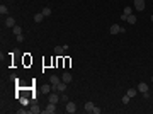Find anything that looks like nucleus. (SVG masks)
<instances>
[{"label":"nucleus","mask_w":153,"mask_h":114,"mask_svg":"<svg viewBox=\"0 0 153 114\" xmlns=\"http://www.w3.org/2000/svg\"><path fill=\"white\" fill-rule=\"evenodd\" d=\"M138 92H141V94H146V92H148V84H145V82H140V84H138Z\"/></svg>","instance_id":"obj_6"},{"label":"nucleus","mask_w":153,"mask_h":114,"mask_svg":"<svg viewBox=\"0 0 153 114\" xmlns=\"http://www.w3.org/2000/svg\"><path fill=\"white\" fill-rule=\"evenodd\" d=\"M39 113H43V111L39 109V106H38V104H32V106H31V109H29V114H39Z\"/></svg>","instance_id":"obj_10"},{"label":"nucleus","mask_w":153,"mask_h":114,"mask_svg":"<svg viewBox=\"0 0 153 114\" xmlns=\"http://www.w3.org/2000/svg\"><path fill=\"white\" fill-rule=\"evenodd\" d=\"M94 114H100L102 113V109H99V107H94V111H92Z\"/></svg>","instance_id":"obj_23"},{"label":"nucleus","mask_w":153,"mask_h":114,"mask_svg":"<svg viewBox=\"0 0 153 114\" xmlns=\"http://www.w3.org/2000/svg\"><path fill=\"white\" fill-rule=\"evenodd\" d=\"M43 113L44 114H53V113H56V104H53V102H49L44 109H43Z\"/></svg>","instance_id":"obj_2"},{"label":"nucleus","mask_w":153,"mask_h":114,"mask_svg":"<svg viewBox=\"0 0 153 114\" xmlns=\"http://www.w3.org/2000/svg\"><path fill=\"white\" fill-rule=\"evenodd\" d=\"M5 26H7V27H15V26H17V24H15V19H14V17H7Z\"/></svg>","instance_id":"obj_11"},{"label":"nucleus","mask_w":153,"mask_h":114,"mask_svg":"<svg viewBox=\"0 0 153 114\" xmlns=\"http://www.w3.org/2000/svg\"><path fill=\"white\" fill-rule=\"evenodd\" d=\"M109 32H111V34H119V32H121V26H119V24H112L111 29H109Z\"/></svg>","instance_id":"obj_8"},{"label":"nucleus","mask_w":153,"mask_h":114,"mask_svg":"<svg viewBox=\"0 0 153 114\" xmlns=\"http://www.w3.org/2000/svg\"><path fill=\"white\" fill-rule=\"evenodd\" d=\"M131 12H133V9H131V7H126V9H124V12H123V15H121V19H123V20H126V19H128V15H129Z\"/></svg>","instance_id":"obj_12"},{"label":"nucleus","mask_w":153,"mask_h":114,"mask_svg":"<svg viewBox=\"0 0 153 114\" xmlns=\"http://www.w3.org/2000/svg\"><path fill=\"white\" fill-rule=\"evenodd\" d=\"M67 85L68 84H65L63 80H60L58 84H55V85H51V87H53V92H61V94H63V92L67 90Z\"/></svg>","instance_id":"obj_1"},{"label":"nucleus","mask_w":153,"mask_h":114,"mask_svg":"<svg viewBox=\"0 0 153 114\" xmlns=\"http://www.w3.org/2000/svg\"><path fill=\"white\" fill-rule=\"evenodd\" d=\"M61 80H63L65 84H70V82H72V73H70V72H65V73L61 75Z\"/></svg>","instance_id":"obj_9"},{"label":"nucleus","mask_w":153,"mask_h":114,"mask_svg":"<svg viewBox=\"0 0 153 114\" xmlns=\"http://www.w3.org/2000/svg\"><path fill=\"white\" fill-rule=\"evenodd\" d=\"M61 78H58V75H51L49 77V82H51V85H55V84H58Z\"/></svg>","instance_id":"obj_14"},{"label":"nucleus","mask_w":153,"mask_h":114,"mask_svg":"<svg viewBox=\"0 0 153 114\" xmlns=\"http://www.w3.org/2000/svg\"><path fill=\"white\" fill-rule=\"evenodd\" d=\"M41 12L44 14V17H49V15H51V9H49V7H44V9L41 10Z\"/></svg>","instance_id":"obj_19"},{"label":"nucleus","mask_w":153,"mask_h":114,"mask_svg":"<svg viewBox=\"0 0 153 114\" xmlns=\"http://www.w3.org/2000/svg\"><path fill=\"white\" fill-rule=\"evenodd\" d=\"M7 12H9V9H7V5H3V3H2V5H0V14H3V15H5Z\"/></svg>","instance_id":"obj_20"},{"label":"nucleus","mask_w":153,"mask_h":114,"mask_svg":"<svg viewBox=\"0 0 153 114\" xmlns=\"http://www.w3.org/2000/svg\"><path fill=\"white\" fill-rule=\"evenodd\" d=\"M67 49H68V44H63V46H56V48H55V55H58V56H60V55H63Z\"/></svg>","instance_id":"obj_5"},{"label":"nucleus","mask_w":153,"mask_h":114,"mask_svg":"<svg viewBox=\"0 0 153 114\" xmlns=\"http://www.w3.org/2000/svg\"><path fill=\"white\" fill-rule=\"evenodd\" d=\"M17 113H19V114H27L29 111H26V109H17Z\"/></svg>","instance_id":"obj_25"},{"label":"nucleus","mask_w":153,"mask_h":114,"mask_svg":"<svg viewBox=\"0 0 153 114\" xmlns=\"http://www.w3.org/2000/svg\"><path fill=\"white\" fill-rule=\"evenodd\" d=\"M94 107H95V106H94V102H90V101H88V102H85V113H92V111H94Z\"/></svg>","instance_id":"obj_13"},{"label":"nucleus","mask_w":153,"mask_h":114,"mask_svg":"<svg viewBox=\"0 0 153 114\" xmlns=\"http://www.w3.org/2000/svg\"><path fill=\"white\" fill-rule=\"evenodd\" d=\"M61 101H63V102H68V95H61Z\"/></svg>","instance_id":"obj_26"},{"label":"nucleus","mask_w":153,"mask_h":114,"mask_svg":"<svg viewBox=\"0 0 153 114\" xmlns=\"http://www.w3.org/2000/svg\"><path fill=\"white\" fill-rule=\"evenodd\" d=\"M126 94L129 95V97H131V99H133V97H136V94H138V89H129V90H128V92H126Z\"/></svg>","instance_id":"obj_16"},{"label":"nucleus","mask_w":153,"mask_h":114,"mask_svg":"<svg viewBox=\"0 0 153 114\" xmlns=\"http://www.w3.org/2000/svg\"><path fill=\"white\" fill-rule=\"evenodd\" d=\"M152 22H153V15H152Z\"/></svg>","instance_id":"obj_27"},{"label":"nucleus","mask_w":153,"mask_h":114,"mask_svg":"<svg viewBox=\"0 0 153 114\" xmlns=\"http://www.w3.org/2000/svg\"><path fill=\"white\" fill-rule=\"evenodd\" d=\"M129 101H131V97H129V95L126 94L124 97H123V104H126V106H128V104H129Z\"/></svg>","instance_id":"obj_21"},{"label":"nucleus","mask_w":153,"mask_h":114,"mask_svg":"<svg viewBox=\"0 0 153 114\" xmlns=\"http://www.w3.org/2000/svg\"><path fill=\"white\" fill-rule=\"evenodd\" d=\"M134 9L136 10H145V0H134Z\"/></svg>","instance_id":"obj_7"},{"label":"nucleus","mask_w":153,"mask_h":114,"mask_svg":"<svg viewBox=\"0 0 153 114\" xmlns=\"http://www.w3.org/2000/svg\"><path fill=\"white\" fill-rule=\"evenodd\" d=\"M152 82H153V77H152Z\"/></svg>","instance_id":"obj_28"},{"label":"nucleus","mask_w":153,"mask_h":114,"mask_svg":"<svg viewBox=\"0 0 153 114\" xmlns=\"http://www.w3.org/2000/svg\"><path fill=\"white\" fill-rule=\"evenodd\" d=\"M65 111H67L68 114H73L76 111V106H75V102H70V101H68L67 102V107H65Z\"/></svg>","instance_id":"obj_3"},{"label":"nucleus","mask_w":153,"mask_h":114,"mask_svg":"<svg viewBox=\"0 0 153 114\" xmlns=\"http://www.w3.org/2000/svg\"><path fill=\"white\" fill-rule=\"evenodd\" d=\"M128 22H129V24H136V15H134V14H129V15H128Z\"/></svg>","instance_id":"obj_17"},{"label":"nucleus","mask_w":153,"mask_h":114,"mask_svg":"<svg viewBox=\"0 0 153 114\" xmlns=\"http://www.w3.org/2000/svg\"><path fill=\"white\" fill-rule=\"evenodd\" d=\"M51 90H53V87H49V85H44V87H43V92H44V94H49Z\"/></svg>","instance_id":"obj_22"},{"label":"nucleus","mask_w":153,"mask_h":114,"mask_svg":"<svg viewBox=\"0 0 153 114\" xmlns=\"http://www.w3.org/2000/svg\"><path fill=\"white\" fill-rule=\"evenodd\" d=\"M43 19H44V14H43V12H39V14L34 15V22H41Z\"/></svg>","instance_id":"obj_15"},{"label":"nucleus","mask_w":153,"mask_h":114,"mask_svg":"<svg viewBox=\"0 0 153 114\" xmlns=\"http://www.w3.org/2000/svg\"><path fill=\"white\" fill-rule=\"evenodd\" d=\"M22 41H24V36L19 34V36H17V43H22Z\"/></svg>","instance_id":"obj_24"},{"label":"nucleus","mask_w":153,"mask_h":114,"mask_svg":"<svg viewBox=\"0 0 153 114\" xmlns=\"http://www.w3.org/2000/svg\"><path fill=\"white\" fill-rule=\"evenodd\" d=\"M60 99H61V97L58 95V92H53V94L48 97V101H49V102H53V104H58V102H60Z\"/></svg>","instance_id":"obj_4"},{"label":"nucleus","mask_w":153,"mask_h":114,"mask_svg":"<svg viewBox=\"0 0 153 114\" xmlns=\"http://www.w3.org/2000/svg\"><path fill=\"white\" fill-rule=\"evenodd\" d=\"M12 31H14V34H15V36H19V34H22V27H19V26L12 27Z\"/></svg>","instance_id":"obj_18"}]
</instances>
